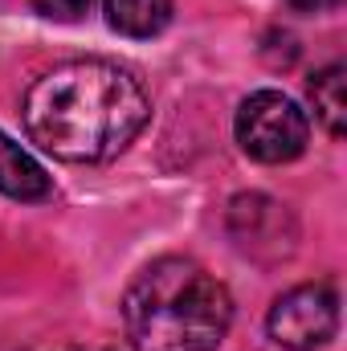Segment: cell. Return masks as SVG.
Segmentation results:
<instances>
[{"label": "cell", "mask_w": 347, "mask_h": 351, "mask_svg": "<svg viewBox=\"0 0 347 351\" xmlns=\"http://www.w3.org/2000/svg\"><path fill=\"white\" fill-rule=\"evenodd\" d=\"M110 29L123 37H156L172 21V0H102Z\"/></svg>", "instance_id": "6"}, {"label": "cell", "mask_w": 347, "mask_h": 351, "mask_svg": "<svg viewBox=\"0 0 347 351\" xmlns=\"http://www.w3.org/2000/svg\"><path fill=\"white\" fill-rule=\"evenodd\" d=\"M29 139L66 164H106L135 143L152 119V98L115 62H66L25 90Z\"/></svg>", "instance_id": "1"}, {"label": "cell", "mask_w": 347, "mask_h": 351, "mask_svg": "<svg viewBox=\"0 0 347 351\" xmlns=\"http://www.w3.org/2000/svg\"><path fill=\"white\" fill-rule=\"evenodd\" d=\"M0 192L12 200H45L53 192L45 168L21 143H12L4 131H0Z\"/></svg>", "instance_id": "5"}, {"label": "cell", "mask_w": 347, "mask_h": 351, "mask_svg": "<svg viewBox=\"0 0 347 351\" xmlns=\"http://www.w3.org/2000/svg\"><path fill=\"white\" fill-rule=\"evenodd\" d=\"M233 323V298L192 258H160L123 294V327L135 351H213Z\"/></svg>", "instance_id": "2"}, {"label": "cell", "mask_w": 347, "mask_h": 351, "mask_svg": "<svg viewBox=\"0 0 347 351\" xmlns=\"http://www.w3.org/2000/svg\"><path fill=\"white\" fill-rule=\"evenodd\" d=\"M311 102H315V114L319 123L339 139L347 127V70L344 66H327L311 78Z\"/></svg>", "instance_id": "7"}, {"label": "cell", "mask_w": 347, "mask_h": 351, "mask_svg": "<svg viewBox=\"0 0 347 351\" xmlns=\"http://www.w3.org/2000/svg\"><path fill=\"white\" fill-rule=\"evenodd\" d=\"M311 119L282 90H258L237 110V143L258 164H290L307 152Z\"/></svg>", "instance_id": "3"}, {"label": "cell", "mask_w": 347, "mask_h": 351, "mask_svg": "<svg viewBox=\"0 0 347 351\" xmlns=\"http://www.w3.org/2000/svg\"><path fill=\"white\" fill-rule=\"evenodd\" d=\"M270 339L290 351H315L339 331V298L327 282L286 290L270 311Z\"/></svg>", "instance_id": "4"}, {"label": "cell", "mask_w": 347, "mask_h": 351, "mask_svg": "<svg viewBox=\"0 0 347 351\" xmlns=\"http://www.w3.org/2000/svg\"><path fill=\"white\" fill-rule=\"evenodd\" d=\"M298 12H327V8H335L339 0H290Z\"/></svg>", "instance_id": "9"}, {"label": "cell", "mask_w": 347, "mask_h": 351, "mask_svg": "<svg viewBox=\"0 0 347 351\" xmlns=\"http://www.w3.org/2000/svg\"><path fill=\"white\" fill-rule=\"evenodd\" d=\"M33 8L41 16H53V21H78L90 8V0H33Z\"/></svg>", "instance_id": "8"}]
</instances>
